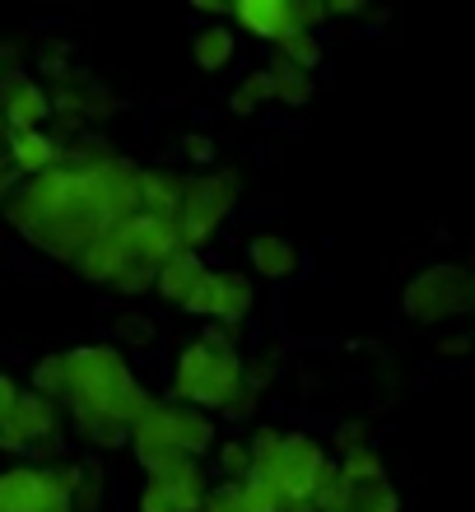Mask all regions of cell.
<instances>
[{
	"label": "cell",
	"instance_id": "484cf974",
	"mask_svg": "<svg viewBox=\"0 0 475 512\" xmlns=\"http://www.w3.org/2000/svg\"><path fill=\"white\" fill-rule=\"evenodd\" d=\"M215 471H219V480H229V485H238V480L252 475L247 438H224V443H215Z\"/></svg>",
	"mask_w": 475,
	"mask_h": 512
},
{
	"label": "cell",
	"instance_id": "cb8c5ba5",
	"mask_svg": "<svg viewBox=\"0 0 475 512\" xmlns=\"http://www.w3.org/2000/svg\"><path fill=\"white\" fill-rule=\"evenodd\" d=\"M345 512H401V494L392 489V480L350 485V508Z\"/></svg>",
	"mask_w": 475,
	"mask_h": 512
},
{
	"label": "cell",
	"instance_id": "8fae6325",
	"mask_svg": "<svg viewBox=\"0 0 475 512\" xmlns=\"http://www.w3.org/2000/svg\"><path fill=\"white\" fill-rule=\"evenodd\" d=\"M117 229V238H122V247H126V256H136V261H154L159 266L168 252H177V233H173V224H163V219H154V215H126L122 224H112Z\"/></svg>",
	"mask_w": 475,
	"mask_h": 512
},
{
	"label": "cell",
	"instance_id": "2e32d148",
	"mask_svg": "<svg viewBox=\"0 0 475 512\" xmlns=\"http://www.w3.org/2000/svg\"><path fill=\"white\" fill-rule=\"evenodd\" d=\"M56 159H61V140L52 131H24L10 140V168L19 173V182L42 177L47 168H56Z\"/></svg>",
	"mask_w": 475,
	"mask_h": 512
},
{
	"label": "cell",
	"instance_id": "ba28073f",
	"mask_svg": "<svg viewBox=\"0 0 475 512\" xmlns=\"http://www.w3.org/2000/svg\"><path fill=\"white\" fill-rule=\"evenodd\" d=\"M56 433H61V405L38 391H19L10 415L0 419V452H28V447L52 443Z\"/></svg>",
	"mask_w": 475,
	"mask_h": 512
},
{
	"label": "cell",
	"instance_id": "d6a6232c",
	"mask_svg": "<svg viewBox=\"0 0 475 512\" xmlns=\"http://www.w3.org/2000/svg\"><path fill=\"white\" fill-rule=\"evenodd\" d=\"M201 512H247V508H243V494H238V485H229V480H219L215 489H205Z\"/></svg>",
	"mask_w": 475,
	"mask_h": 512
},
{
	"label": "cell",
	"instance_id": "4fadbf2b",
	"mask_svg": "<svg viewBox=\"0 0 475 512\" xmlns=\"http://www.w3.org/2000/svg\"><path fill=\"white\" fill-rule=\"evenodd\" d=\"M168 429H173V447L191 461H201L205 452H215V443H219L215 419L205 415V410H191V405L168 401Z\"/></svg>",
	"mask_w": 475,
	"mask_h": 512
},
{
	"label": "cell",
	"instance_id": "e575fe53",
	"mask_svg": "<svg viewBox=\"0 0 475 512\" xmlns=\"http://www.w3.org/2000/svg\"><path fill=\"white\" fill-rule=\"evenodd\" d=\"M434 354H438V359H466V354H471V331H448V336H434Z\"/></svg>",
	"mask_w": 475,
	"mask_h": 512
},
{
	"label": "cell",
	"instance_id": "d590c367",
	"mask_svg": "<svg viewBox=\"0 0 475 512\" xmlns=\"http://www.w3.org/2000/svg\"><path fill=\"white\" fill-rule=\"evenodd\" d=\"M14 80H24V66H19V47L14 42H0V89Z\"/></svg>",
	"mask_w": 475,
	"mask_h": 512
},
{
	"label": "cell",
	"instance_id": "f1b7e54d",
	"mask_svg": "<svg viewBox=\"0 0 475 512\" xmlns=\"http://www.w3.org/2000/svg\"><path fill=\"white\" fill-rule=\"evenodd\" d=\"M340 480L345 485H368V480H387V466H382V457L373 452V447H364V452H354V457H345L336 466Z\"/></svg>",
	"mask_w": 475,
	"mask_h": 512
},
{
	"label": "cell",
	"instance_id": "5b68a950",
	"mask_svg": "<svg viewBox=\"0 0 475 512\" xmlns=\"http://www.w3.org/2000/svg\"><path fill=\"white\" fill-rule=\"evenodd\" d=\"M252 308H257V289H252V280H247L243 270H210V266H205V275L196 280L187 303H182L187 317L229 326V331H238L252 317Z\"/></svg>",
	"mask_w": 475,
	"mask_h": 512
},
{
	"label": "cell",
	"instance_id": "9a60e30c",
	"mask_svg": "<svg viewBox=\"0 0 475 512\" xmlns=\"http://www.w3.org/2000/svg\"><path fill=\"white\" fill-rule=\"evenodd\" d=\"M247 261L257 270L261 280H289V275H299V247L280 238V233H252L247 238Z\"/></svg>",
	"mask_w": 475,
	"mask_h": 512
},
{
	"label": "cell",
	"instance_id": "9c48e42d",
	"mask_svg": "<svg viewBox=\"0 0 475 512\" xmlns=\"http://www.w3.org/2000/svg\"><path fill=\"white\" fill-rule=\"evenodd\" d=\"M0 512H70L47 466H10L0 471Z\"/></svg>",
	"mask_w": 475,
	"mask_h": 512
},
{
	"label": "cell",
	"instance_id": "ab89813d",
	"mask_svg": "<svg viewBox=\"0 0 475 512\" xmlns=\"http://www.w3.org/2000/svg\"><path fill=\"white\" fill-rule=\"evenodd\" d=\"M10 140H14V131L5 126V117H0V168H10Z\"/></svg>",
	"mask_w": 475,
	"mask_h": 512
},
{
	"label": "cell",
	"instance_id": "4316f807",
	"mask_svg": "<svg viewBox=\"0 0 475 512\" xmlns=\"http://www.w3.org/2000/svg\"><path fill=\"white\" fill-rule=\"evenodd\" d=\"M33 391L61 405V391H66V350L42 354L38 364H33Z\"/></svg>",
	"mask_w": 475,
	"mask_h": 512
},
{
	"label": "cell",
	"instance_id": "603a6c76",
	"mask_svg": "<svg viewBox=\"0 0 475 512\" xmlns=\"http://www.w3.org/2000/svg\"><path fill=\"white\" fill-rule=\"evenodd\" d=\"M308 508H313V512H345V508H350V485L340 480L336 461H326V466H322L313 494H308Z\"/></svg>",
	"mask_w": 475,
	"mask_h": 512
},
{
	"label": "cell",
	"instance_id": "1f68e13d",
	"mask_svg": "<svg viewBox=\"0 0 475 512\" xmlns=\"http://www.w3.org/2000/svg\"><path fill=\"white\" fill-rule=\"evenodd\" d=\"M103 494H108V480L98 466H84L80 489L70 494V512H103Z\"/></svg>",
	"mask_w": 475,
	"mask_h": 512
},
{
	"label": "cell",
	"instance_id": "3957f363",
	"mask_svg": "<svg viewBox=\"0 0 475 512\" xmlns=\"http://www.w3.org/2000/svg\"><path fill=\"white\" fill-rule=\"evenodd\" d=\"M238 187H243L238 168H215V173L187 177L182 210H177V219H173V233H177V247H182V252H201V247L224 229V219H229L233 205H238Z\"/></svg>",
	"mask_w": 475,
	"mask_h": 512
},
{
	"label": "cell",
	"instance_id": "7402d4cb",
	"mask_svg": "<svg viewBox=\"0 0 475 512\" xmlns=\"http://www.w3.org/2000/svg\"><path fill=\"white\" fill-rule=\"evenodd\" d=\"M266 103H275V89H271V75H266V66H261V70H247L243 80H238V89L229 94V108L238 112V117H252V112H261Z\"/></svg>",
	"mask_w": 475,
	"mask_h": 512
},
{
	"label": "cell",
	"instance_id": "6da1fadb",
	"mask_svg": "<svg viewBox=\"0 0 475 512\" xmlns=\"http://www.w3.org/2000/svg\"><path fill=\"white\" fill-rule=\"evenodd\" d=\"M154 396L136 382L126 354L117 345H75L66 350V391H61V415L75 419H122L126 429L140 419V410Z\"/></svg>",
	"mask_w": 475,
	"mask_h": 512
},
{
	"label": "cell",
	"instance_id": "f35d334b",
	"mask_svg": "<svg viewBox=\"0 0 475 512\" xmlns=\"http://www.w3.org/2000/svg\"><path fill=\"white\" fill-rule=\"evenodd\" d=\"M14 187H19V173H14V168H0V210H5V201H10Z\"/></svg>",
	"mask_w": 475,
	"mask_h": 512
},
{
	"label": "cell",
	"instance_id": "277c9868",
	"mask_svg": "<svg viewBox=\"0 0 475 512\" xmlns=\"http://www.w3.org/2000/svg\"><path fill=\"white\" fill-rule=\"evenodd\" d=\"M471 308H475V280H471V270H466V261L424 266L401 289V312L420 326L452 322V317H466Z\"/></svg>",
	"mask_w": 475,
	"mask_h": 512
},
{
	"label": "cell",
	"instance_id": "30bf717a",
	"mask_svg": "<svg viewBox=\"0 0 475 512\" xmlns=\"http://www.w3.org/2000/svg\"><path fill=\"white\" fill-rule=\"evenodd\" d=\"M182 191H187V177L173 173V168H136V210L140 215H154L163 224H173L177 210H182Z\"/></svg>",
	"mask_w": 475,
	"mask_h": 512
},
{
	"label": "cell",
	"instance_id": "d6986e66",
	"mask_svg": "<svg viewBox=\"0 0 475 512\" xmlns=\"http://www.w3.org/2000/svg\"><path fill=\"white\" fill-rule=\"evenodd\" d=\"M266 75H271V89H275V103H285V108H308L317 98V84L313 75H303V70H294L285 61V56H275L266 61Z\"/></svg>",
	"mask_w": 475,
	"mask_h": 512
},
{
	"label": "cell",
	"instance_id": "44dd1931",
	"mask_svg": "<svg viewBox=\"0 0 475 512\" xmlns=\"http://www.w3.org/2000/svg\"><path fill=\"white\" fill-rule=\"evenodd\" d=\"M271 47H275V56H285L289 66L303 70V75H313V70L322 66V56H326V47H322L317 33H280Z\"/></svg>",
	"mask_w": 475,
	"mask_h": 512
},
{
	"label": "cell",
	"instance_id": "74e56055",
	"mask_svg": "<svg viewBox=\"0 0 475 512\" xmlns=\"http://www.w3.org/2000/svg\"><path fill=\"white\" fill-rule=\"evenodd\" d=\"M196 14H205V19H229V5H219V0H196Z\"/></svg>",
	"mask_w": 475,
	"mask_h": 512
},
{
	"label": "cell",
	"instance_id": "83f0119b",
	"mask_svg": "<svg viewBox=\"0 0 475 512\" xmlns=\"http://www.w3.org/2000/svg\"><path fill=\"white\" fill-rule=\"evenodd\" d=\"M364 447H373V424L368 419H340L336 433H331V452H340V461H345Z\"/></svg>",
	"mask_w": 475,
	"mask_h": 512
},
{
	"label": "cell",
	"instance_id": "e0dca14e",
	"mask_svg": "<svg viewBox=\"0 0 475 512\" xmlns=\"http://www.w3.org/2000/svg\"><path fill=\"white\" fill-rule=\"evenodd\" d=\"M126 261H136V256H126L117 229H108V233H98L94 243L75 256V270H80V280H89V284H112Z\"/></svg>",
	"mask_w": 475,
	"mask_h": 512
},
{
	"label": "cell",
	"instance_id": "52a82bcc",
	"mask_svg": "<svg viewBox=\"0 0 475 512\" xmlns=\"http://www.w3.org/2000/svg\"><path fill=\"white\" fill-rule=\"evenodd\" d=\"M322 466H326V447L317 443L313 433H285L280 438V457H275V466L261 480H271L285 503H308Z\"/></svg>",
	"mask_w": 475,
	"mask_h": 512
},
{
	"label": "cell",
	"instance_id": "8992f818",
	"mask_svg": "<svg viewBox=\"0 0 475 512\" xmlns=\"http://www.w3.org/2000/svg\"><path fill=\"white\" fill-rule=\"evenodd\" d=\"M229 19L252 38L275 42L280 33H317V24H326V10L313 0H238L229 5Z\"/></svg>",
	"mask_w": 475,
	"mask_h": 512
},
{
	"label": "cell",
	"instance_id": "f546056e",
	"mask_svg": "<svg viewBox=\"0 0 475 512\" xmlns=\"http://www.w3.org/2000/svg\"><path fill=\"white\" fill-rule=\"evenodd\" d=\"M154 261H126L122 270H117V280L108 284V289H117L122 298H140V294H150L154 289Z\"/></svg>",
	"mask_w": 475,
	"mask_h": 512
},
{
	"label": "cell",
	"instance_id": "ac0fdd59",
	"mask_svg": "<svg viewBox=\"0 0 475 512\" xmlns=\"http://www.w3.org/2000/svg\"><path fill=\"white\" fill-rule=\"evenodd\" d=\"M238 56V33L229 24H205L196 38H191V61L201 75H219Z\"/></svg>",
	"mask_w": 475,
	"mask_h": 512
},
{
	"label": "cell",
	"instance_id": "8d00e7d4",
	"mask_svg": "<svg viewBox=\"0 0 475 512\" xmlns=\"http://www.w3.org/2000/svg\"><path fill=\"white\" fill-rule=\"evenodd\" d=\"M19 401V387H14V378L10 373H0V419L10 415V405Z\"/></svg>",
	"mask_w": 475,
	"mask_h": 512
},
{
	"label": "cell",
	"instance_id": "ffe728a7",
	"mask_svg": "<svg viewBox=\"0 0 475 512\" xmlns=\"http://www.w3.org/2000/svg\"><path fill=\"white\" fill-rule=\"evenodd\" d=\"M150 475V485H163V489H182V494H205L210 489V475H205L201 461H191V457H168L159 461Z\"/></svg>",
	"mask_w": 475,
	"mask_h": 512
},
{
	"label": "cell",
	"instance_id": "7c38bea8",
	"mask_svg": "<svg viewBox=\"0 0 475 512\" xmlns=\"http://www.w3.org/2000/svg\"><path fill=\"white\" fill-rule=\"evenodd\" d=\"M0 117L10 126L14 135L24 131H47L52 122V103H47V89L38 80H14L5 89V103H0Z\"/></svg>",
	"mask_w": 475,
	"mask_h": 512
},
{
	"label": "cell",
	"instance_id": "836d02e7",
	"mask_svg": "<svg viewBox=\"0 0 475 512\" xmlns=\"http://www.w3.org/2000/svg\"><path fill=\"white\" fill-rule=\"evenodd\" d=\"M177 149H182L191 163H215V135H205V131H187L177 140Z\"/></svg>",
	"mask_w": 475,
	"mask_h": 512
},
{
	"label": "cell",
	"instance_id": "7a4b0ae2",
	"mask_svg": "<svg viewBox=\"0 0 475 512\" xmlns=\"http://www.w3.org/2000/svg\"><path fill=\"white\" fill-rule=\"evenodd\" d=\"M243 354H238V331L205 322L201 336L187 340L168 378V401L191 405V410H224L243 387Z\"/></svg>",
	"mask_w": 475,
	"mask_h": 512
},
{
	"label": "cell",
	"instance_id": "4dcf8cb0",
	"mask_svg": "<svg viewBox=\"0 0 475 512\" xmlns=\"http://www.w3.org/2000/svg\"><path fill=\"white\" fill-rule=\"evenodd\" d=\"M112 336H117V340H126V345H140V350H145V345H154V336H159V326H154L150 317H145V312L126 308L122 317L112 322Z\"/></svg>",
	"mask_w": 475,
	"mask_h": 512
},
{
	"label": "cell",
	"instance_id": "5bb4252c",
	"mask_svg": "<svg viewBox=\"0 0 475 512\" xmlns=\"http://www.w3.org/2000/svg\"><path fill=\"white\" fill-rule=\"evenodd\" d=\"M201 275H205V256L201 252H182V247H177V252H168L159 261V270H154V289H159L163 303L182 308Z\"/></svg>",
	"mask_w": 475,
	"mask_h": 512
},
{
	"label": "cell",
	"instance_id": "d4e9b609",
	"mask_svg": "<svg viewBox=\"0 0 475 512\" xmlns=\"http://www.w3.org/2000/svg\"><path fill=\"white\" fill-rule=\"evenodd\" d=\"M205 494H182V489H163V485H150L140 489V512H201Z\"/></svg>",
	"mask_w": 475,
	"mask_h": 512
}]
</instances>
